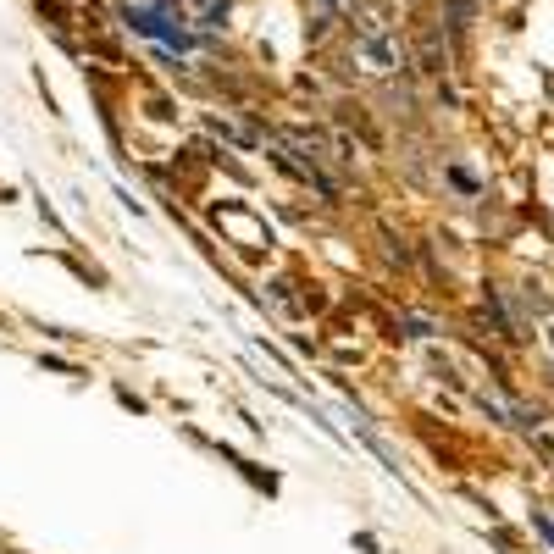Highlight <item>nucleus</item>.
<instances>
[{"label": "nucleus", "instance_id": "nucleus-1", "mask_svg": "<svg viewBox=\"0 0 554 554\" xmlns=\"http://www.w3.org/2000/svg\"><path fill=\"white\" fill-rule=\"evenodd\" d=\"M122 17H128V23L139 28V34H150V39H167V45H178V50H189V45H194V34H183L178 23H167V17H156V12H133V6H128Z\"/></svg>", "mask_w": 554, "mask_h": 554}, {"label": "nucleus", "instance_id": "nucleus-2", "mask_svg": "<svg viewBox=\"0 0 554 554\" xmlns=\"http://www.w3.org/2000/svg\"><path fill=\"white\" fill-rule=\"evenodd\" d=\"M183 6L194 12V23H200V28H222V23H228V0H183Z\"/></svg>", "mask_w": 554, "mask_h": 554}, {"label": "nucleus", "instance_id": "nucleus-3", "mask_svg": "<svg viewBox=\"0 0 554 554\" xmlns=\"http://www.w3.org/2000/svg\"><path fill=\"white\" fill-rule=\"evenodd\" d=\"M422 67H427V73H444V56H438V34H422Z\"/></svg>", "mask_w": 554, "mask_h": 554}, {"label": "nucleus", "instance_id": "nucleus-4", "mask_svg": "<svg viewBox=\"0 0 554 554\" xmlns=\"http://www.w3.org/2000/svg\"><path fill=\"white\" fill-rule=\"evenodd\" d=\"M538 449H543V455H549V460H554V438H538Z\"/></svg>", "mask_w": 554, "mask_h": 554}]
</instances>
